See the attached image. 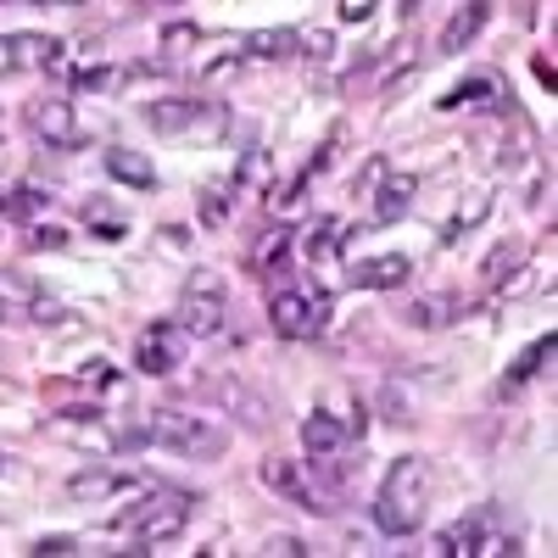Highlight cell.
I'll return each instance as SVG.
<instances>
[{
  "instance_id": "obj_32",
  "label": "cell",
  "mask_w": 558,
  "mask_h": 558,
  "mask_svg": "<svg viewBox=\"0 0 558 558\" xmlns=\"http://www.w3.org/2000/svg\"><path fill=\"white\" fill-rule=\"evenodd\" d=\"M341 140H347V123H336V129H330V140H324V146L313 151V162H307L302 173L313 179V173H324V168H330V162H336V151H341Z\"/></svg>"
},
{
  "instance_id": "obj_34",
  "label": "cell",
  "mask_w": 558,
  "mask_h": 558,
  "mask_svg": "<svg viewBox=\"0 0 558 558\" xmlns=\"http://www.w3.org/2000/svg\"><path fill=\"white\" fill-rule=\"evenodd\" d=\"M28 553H34V558H68V553H78V536H68V531H62V536H39Z\"/></svg>"
},
{
  "instance_id": "obj_26",
  "label": "cell",
  "mask_w": 558,
  "mask_h": 558,
  "mask_svg": "<svg viewBox=\"0 0 558 558\" xmlns=\"http://www.w3.org/2000/svg\"><path fill=\"white\" fill-rule=\"evenodd\" d=\"M520 263H525V246H497V252L486 257L481 279H486V286H502V279H514V274H520Z\"/></svg>"
},
{
  "instance_id": "obj_15",
  "label": "cell",
  "mask_w": 558,
  "mask_h": 558,
  "mask_svg": "<svg viewBox=\"0 0 558 558\" xmlns=\"http://www.w3.org/2000/svg\"><path fill=\"white\" fill-rule=\"evenodd\" d=\"M101 168H107L118 184H129V191H157V168L140 157V151H129V146H107V151H101Z\"/></svg>"
},
{
  "instance_id": "obj_33",
  "label": "cell",
  "mask_w": 558,
  "mask_h": 558,
  "mask_svg": "<svg viewBox=\"0 0 558 558\" xmlns=\"http://www.w3.org/2000/svg\"><path fill=\"white\" fill-rule=\"evenodd\" d=\"M408 318L418 324V330H441V324H447V302H413Z\"/></svg>"
},
{
  "instance_id": "obj_16",
  "label": "cell",
  "mask_w": 558,
  "mask_h": 558,
  "mask_svg": "<svg viewBox=\"0 0 558 558\" xmlns=\"http://www.w3.org/2000/svg\"><path fill=\"white\" fill-rule=\"evenodd\" d=\"M257 475H263L268 492H286L291 502H302V508H313V514H324V502L302 486V470H296L291 458H263V470H257Z\"/></svg>"
},
{
  "instance_id": "obj_12",
  "label": "cell",
  "mask_w": 558,
  "mask_h": 558,
  "mask_svg": "<svg viewBox=\"0 0 558 558\" xmlns=\"http://www.w3.org/2000/svg\"><path fill=\"white\" fill-rule=\"evenodd\" d=\"M347 279H352L357 291H397V286H408V279H413V257H408V252L363 257V263H352V268H347Z\"/></svg>"
},
{
  "instance_id": "obj_28",
  "label": "cell",
  "mask_w": 558,
  "mask_h": 558,
  "mask_svg": "<svg viewBox=\"0 0 558 558\" xmlns=\"http://www.w3.org/2000/svg\"><path fill=\"white\" fill-rule=\"evenodd\" d=\"M291 235H296V229H286V223H279V229H268V241H263V252H257V268H279V263H286L291 257Z\"/></svg>"
},
{
  "instance_id": "obj_13",
  "label": "cell",
  "mask_w": 558,
  "mask_h": 558,
  "mask_svg": "<svg viewBox=\"0 0 558 558\" xmlns=\"http://www.w3.org/2000/svg\"><path fill=\"white\" fill-rule=\"evenodd\" d=\"M246 62H296L302 57V28H252L241 39Z\"/></svg>"
},
{
  "instance_id": "obj_11",
  "label": "cell",
  "mask_w": 558,
  "mask_h": 558,
  "mask_svg": "<svg viewBox=\"0 0 558 558\" xmlns=\"http://www.w3.org/2000/svg\"><path fill=\"white\" fill-rule=\"evenodd\" d=\"M68 51L51 39V34H7L0 39V62H7V73H28V68H45L51 73Z\"/></svg>"
},
{
  "instance_id": "obj_37",
  "label": "cell",
  "mask_w": 558,
  "mask_h": 558,
  "mask_svg": "<svg viewBox=\"0 0 558 558\" xmlns=\"http://www.w3.org/2000/svg\"><path fill=\"white\" fill-rule=\"evenodd\" d=\"M341 23H368V17H375V7H368V0H341Z\"/></svg>"
},
{
  "instance_id": "obj_30",
  "label": "cell",
  "mask_w": 558,
  "mask_h": 558,
  "mask_svg": "<svg viewBox=\"0 0 558 558\" xmlns=\"http://www.w3.org/2000/svg\"><path fill=\"white\" fill-rule=\"evenodd\" d=\"M28 318L39 324V330H57V324H73V313H68L62 302H51V296H45V291H39V296L28 302Z\"/></svg>"
},
{
  "instance_id": "obj_36",
  "label": "cell",
  "mask_w": 558,
  "mask_h": 558,
  "mask_svg": "<svg viewBox=\"0 0 558 558\" xmlns=\"http://www.w3.org/2000/svg\"><path fill=\"white\" fill-rule=\"evenodd\" d=\"M391 168H386V157H375V162H368L363 173H357V196H375L380 191V179H386Z\"/></svg>"
},
{
  "instance_id": "obj_27",
  "label": "cell",
  "mask_w": 558,
  "mask_h": 558,
  "mask_svg": "<svg viewBox=\"0 0 558 558\" xmlns=\"http://www.w3.org/2000/svg\"><path fill=\"white\" fill-rule=\"evenodd\" d=\"M341 218H318V229H313V235H307V257L313 263H324V257H336L341 252Z\"/></svg>"
},
{
  "instance_id": "obj_29",
  "label": "cell",
  "mask_w": 558,
  "mask_h": 558,
  "mask_svg": "<svg viewBox=\"0 0 558 558\" xmlns=\"http://www.w3.org/2000/svg\"><path fill=\"white\" fill-rule=\"evenodd\" d=\"M486 213H492V191H475V196H470V207H463V213H458V218L447 223V241H458L463 229H475V223H481Z\"/></svg>"
},
{
  "instance_id": "obj_7",
  "label": "cell",
  "mask_w": 558,
  "mask_h": 558,
  "mask_svg": "<svg viewBox=\"0 0 558 558\" xmlns=\"http://www.w3.org/2000/svg\"><path fill=\"white\" fill-rule=\"evenodd\" d=\"M28 123H34V134L45 140V146H57V151H78V118H73V101H62V96H39V101H28Z\"/></svg>"
},
{
  "instance_id": "obj_20",
  "label": "cell",
  "mask_w": 558,
  "mask_h": 558,
  "mask_svg": "<svg viewBox=\"0 0 558 558\" xmlns=\"http://www.w3.org/2000/svg\"><path fill=\"white\" fill-rule=\"evenodd\" d=\"M84 223H89V235L96 241H107V246H118V241H129V218L107 202V196H96V202H84Z\"/></svg>"
},
{
  "instance_id": "obj_3",
  "label": "cell",
  "mask_w": 558,
  "mask_h": 558,
  "mask_svg": "<svg viewBox=\"0 0 558 558\" xmlns=\"http://www.w3.org/2000/svg\"><path fill=\"white\" fill-rule=\"evenodd\" d=\"M223 318H229V286H223L213 268H196V274H191V286H184V302H179L184 336L213 341V336L223 330Z\"/></svg>"
},
{
  "instance_id": "obj_14",
  "label": "cell",
  "mask_w": 558,
  "mask_h": 558,
  "mask_svg": "<svg viewBox=\"0 0 558 558\" xmlns=\"http://www.w3.org/2000/svg\"><path fill=\"white\" fill-rule=\"evenodd\" d=\"M413 196H418V179H413V173H386L380 191L368 196V207H375L380 223H397L402 213H413Z\"/></svg>"
},
{
  "instance_id": "obj_10",
  "label": "cell",
  "mask_w": 558,
  "mask_h": 558,
  "mask_svg": "<svg viewBox=\"0 0 558 558\" xmlns=\"http://www.w3.org/2000/svg\"><path fill=\"white\" fill-rule=\"evenodd\" d=\"M347 441H352V430L341 425L336 413H307V418H302V452L318 463V470H330V463H341Z\"/></svg>"
},
{
  "instance_id": "obj_23",
  "label": "cell",
  "mask_w": 558,
  "mask_h": 558,
  "mask_svg": "<svg viewBox=\"0 0 558 558\" xmlns=\"http://www.w3.org/2000/svg\"><path fill=\"white\" fill-rule=\"evenodd\" d=\"M45 202H51V196H45L39 184H12V191H7V202H0V207H7V218H12V223H28V218H34Z\"/></svg>"
},
{
  "instance_id": "obj_2",
  "label": "cell",
  "mask_w": 558,
  "mask_h": 558,
  "mask_svg": "<svg viewBox=\"0 0 558 558\" xmlns=\"http://www.w3.org/2000/svg\"><path fill=\"white\" fill-rule=\"evenodd\" d=\"M191 508H196V497H191V492H151L140 508L118 514V525H134L140 553H146V547H157V542H173L184 525H191Z\"/></svg>"
},
{
  "instance_id": "obj_4",
  "label": "cell",
  "mask_w": 558,
  "mask_h": 558,
  "mask_svg": "<svg viewBox=\"0 0 558 558\" xmlns=\"http://www.w3.org/2000/svg\"><path fill=\"white\" fill-rule=\"evenodd\" d=\"M268 318H274V336H286V341H307L324 330V318H330V296H318V291H274L268 296Z\"/></svg>"
},
{
  "instance_id": "obj_17",
  "label": "cell",
  "mask_w": 558,
  "mask_h": 558,
  "mask_svg": "<svg viewBox=\"0 0 558 558\" xmlns=\"http://www.w3.org/2000/svg\"><path fill=\"white\" fill-rule=\"evenodd\" d=\"M123 486H134L129 475H112V470H84V475H73L68 486H62V497L68 502H107V497H118Z\"/></svg>"
},
{
  "instance_id": "obj_18",
  "label": "cell",
  "mask_w": 558,
  "mask_h": 558,
  "mask_svg": "<svg viewBox=\"0 0 558 558\" xmlns=\"http://www.w3.org/2000/svg\"><path fill=\"white\" fill-rule=\"evenodd\" d=\"M486 17H492L486 0H470V7H458V17L441 28V51H447V57H452V51H463V45H470V39L486 28Z\"/></svg>"
},
{
  "instance_id": "obj_19",
  "label": "cell",
  "mask_w": 558,
  "mask_h": 558,
  "mask_svg": "<svg viewBox=\"0 0 558 558\" xmlns=\"http://www.w3.org/2000/svg\"><path fill=\"white\" fill-rule=\"evenodd\" d=\"M492 101H508V89H502L492 73L463 78V84H452L447 96H441V107H492Z\"/></svg>"
},
{
  "instance_id": "obj_25",
  "label": "cell",
  "mask_w": 558,
  "mask_h": 558,
  "mask_svg": "<svg viewBox=\"0 0 558 558\" xmlns=\"http://www.w3.org/2000/svg\"><path fill=\"white\" fill-rule=\"evenodd\" d=\"M229 202H235V184H207L202 191V229H223L229 223Z\"/></svg>"
},
{
  "instance_id": "obj_9",
  "label": "cell",
  "mask_w": 558,
  "mask_h": 558,
  "mask_svg": "<svg viewBox=\"0 0 558 558\" xmlns=\"http://www.w3.org/2000/svg\"><path fill=\"white\" fill-rule=\"evenodd\" d=\"M436 553H458V558H481V553H520L514 542H502L486 531V514H463L458 525H447L436 536Z\"/></svg>"
},
{
  "instance_id": "obj_6",
  "label": "cell",
  "mask_w": 558,
  "mask_h": 558,
  "mask_svg": "<svg viewBox=\"0 0 558 558\" xmlns=\"http://www.w3.org/2000/svg\"><path fill=\"white\" fill-rule=\"evenodd\" d=\"M151 436L157 447H173V452H218L223 447V430L202 413H173V408H157L151 413Z\"/></svg>"
},
{
  "instance_id": "obj_1",
  "label": "cell",
  "mask_w": 558,
  "mask_h": 558,
  "mask_svg": "<svg viewBox=\"0 0 558 558\" xmlns=\"http://www.w3.org/2000/svg\"><path fill=\"white\" fill-rule=\"evenodd\" d=\"M425 502H430V463L418 452H408L386 470V481L375 486V502L368 508H375V525L386 536H408L418 520H425Z\"/></svg>"
},
{
  "instance_id": "obj_22",
  "label": "cell",
  "mask_w": 558,
  "mask_h": 558,
  "mask_svg": "<svg viewBox=\"0 0 558 558\" xmlns=\"http://www.w3.org/2000/svg\"><path fill=\"white\" fill-rule=\"evenodd\" d=\"M129 78H134V68H84L73 78V89H78V96H118Z\"/></svg>"
},
{
  "instance_id": "obj_8",
  "label": "cell",
  "mask_w": 558,
  "mask_h": 558,
  "mask_svg": "<svg viewBox=\"0 0 558 558\" xmlns=\"http://www.w3.org/2000/svg\"><path fill=\"white\" fill-rule=\"evenodd\" d=\"M179 347H184V324L179 318H157V324H146L134 357H140L146 375H173V368H179Z\"/></svg>"
},
{
  "instance_id": "obj_38",
  "label": "cell",
  "mask_w": 558,
  "mask_h": 558,
  "mask_svg": "<svg viewBox=\"0 0 558 558\" xmlns=\"http://www.w3.org/2000/svg\"><path fill=\"white\" fill-rule=\"evenodd\" d=\"M268 553H286V558H302V553H307V542H302V536H268Z\"/></svg>"
},
{
  "instance_id": "obj_24",
  "label": "cell",
  "mask_w": 558,
  "mask_h": 558,
  "mask_svg": "<svg viewBox=\"0 0 558 558\" xmlns=\"http://www.w3.org/2000/svg\"><path fill=\"white\" fill-rule=\"evenodd\" d=\"M268 173H274L268 151H263V146H246V151H241V162H235V179H229V184H235V191H252V184H263Z\"/></svg>"
},
{
  "instance_id": "obj_35",
  "label": "cell",
  "mask_w": 558,
  "mask_h": 558,
  "mask_svg": "<svg viewBox=\"0 0 558 558\" xmlns=\"http://www.w3.org/2000/svg\"><path fill=\"white\" fill-rule=\"evenodd\" d=\"M330 51H336V34H330V28H307V34H302V57L324 62Z\"/></svg>"
},
{
  "instance_id": "obj_21",
  "label": "cell",
  "mask_w": 558,
  "mask_h": 558,
  "mask_svg": "<svg viewBox=\"0 0 558 558\" xmlns=\"http://www.w3.org/2000/svg\"><path fill=\"white\" fill-rule=\"evenodd\" d=\"M553 352H558V330H547L542 341H531V347L514 357V368H508V386H525V380H536V375H542V363H553Z\"/></svg>"
},
{
  "instance_id": "obj_39",
  "label": "cell",
  "mask_w": 558,
  "mask_h": 558,
  "mask_svg": "<svg viewBox=\"0 0 558 558\" xmlns=\"http://www.w3.org/2000/svg\"><path fill=\"white\" fill-rule=\"evenodd\" d=\"M536 78H542L547 89H558V73H553V62H547V57H536Z\"/></svg>"
},
{
  "instance_id": "obj_40",
  "label": "cell",
  "mask_w": 558,
  "mask_h": 558,
  "mask_svg": "<svg viewBox=\"0 0 558 558\" xmlns=\"http://www.w3.org/2000/svg\"><path fill=\"white\" fill-rule=\"evenodd\" d=\"M162 246H168V252H179V246H184V229H179V223H168V229H162Z\"/></svg>"
},
{
  "instance_id": "obj_31",
  "label": "cell",
  "mask_w": 558,
  "mask_h": 558,
  "mask_svg": "<svg viewBox=\"0 0 558 558\" xmlns=\"http://www.w3.org/2000/svg\"><path fill=\"white\" fill-rule=\"evenodd\" d=\"M68 241H73V235H68L62 223H34V229H28V246H34V252H62Z\"/></svg>"
},
{
  "instance_id": "obj_5",
  "label": "cell",
  "mask_w": 558,
  "mask_h": 558,
  "mask_svg": "<svg viewBox=\"0 0 558 558\" xmlns=\"http://www.w3.org/2000/svg\"><path fill=\"white\" fill-rule=\"evenodd\" d=\"M146 123L157 129V134H196V140H223V107H213V101H151L146 107Z\"/></svg>"
}]
</instances>
